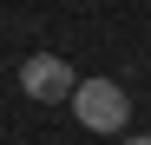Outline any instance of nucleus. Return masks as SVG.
<instances>
[{"instance_id": "7ed1b4c3", "label": "nucleus", "mask_w": 151, "mask_h": 145, "mask_svg": "<svg viewBox=\"0 0 151 145\" xmlns=\"http://www.w3.org/2000/svg\"><path fill=\"white\" fill-rule=\"evenodd\" d=\"M118 145H151V138H118Z\"/></svg>"}, {"instance_id": "f03ea898", "label": "nucleus", "mask_w": 151, "mask_h": 145, "mask_svg": "<svg viewBox=\"0 0 151 145\" xmlns=\"http://www.w3.org/2000/svg\"><path fill=\"white\" fill-rule=\"evenodd\" d=\"M20 92H27V99H40V106H59V99H72V92H79V72H72L59 53H33L27 66H20Z\"/></svg>"}, {"instance_id": "f257e3e1", "label": "nucleus", "mask_w": 151, "mask_h": 145, "mask_svg": "<svg viewBox=\"0 0 151 145\" xmlns=\"http://www.w3.org/2000/svg\"><path fill=\"white\" fill-rule=\"evenodd\" d=\"M72 119H79L86 132H99V138H118L125 125H132V92H125L118 79H79Z\"/></svg>"}]
</instances>
